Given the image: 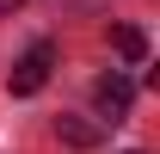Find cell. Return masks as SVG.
I'll return each instance as SVG.
<instances>
[{
  "instance_id": "1",
  "label": "cell",
  "mask_w": 160,
  "mask_h": 154,
  "mask_svg": "<svg viewBox=\"0 0 160 154\" xmlns=\"http://www.w3.org/2000/svg\"><path fill=\"white\" fill-rule=\"evenodd\" d=\"M49 68H56V43H31V49L12 62V74H6V93H12V99H31V93H43Z\"/></svg>"
},
{
  "instance_id": "2",
  "label": "cell",
  "mask_w": 160,
  "mask_h": 154,
  "mask_svg": "<svg viewBox=\"0 0 160 154\" xmlns=\"http://www.w3.org/2000/svg\"><path fill=\"white\" fill-rule=\"evenodd\" d=\"M92 105H99L105 123H123L129 105H136V80H129V74H105L99 86H92Z\"/></svg>"
},
{
  "instance_id": "3",
  "label": "cell",
  "mask_w": 160,
  "mask_h": 154,
  "mask_svg": "<svg viewBox=\"0 0 160 154\" xmlns=\"http://www.w3.org/2000/svg\"><path fill=\"white\" fill-rule=\"evenodd\" d=\"M56 136L68 148H99L105 142V123H86V117H56Z\"/></svg>"
},
{
  "instance_id": "4",
  "label": "cell",
  "mask_w": 160,
  "mask_h": 154,
  "mask_svg": "<svg viewBox=\"0 0 160 154\" xmlns=\"http://www.w3.org/2000/svg\"><path fill=\"white\" fill-rule=\"evenodd\" d=\"M111 49H117L123 62H142L148 56V37H142L136 25H111Z\"/></svg>"
},
{
  "instance_id": "5",
  "label": "cell",
  "mask_w": 160,
  "mask_h": 154,
  "mask_svg": "<svg viewBox=\"0 0 160 154\" xmlns=\"http://www.w3.org/2000/svg\"><path fill=\"white\" fill-rule=\"evenodd\" d=\"M19 6H25V0H0V13H19Z\"/></svg>"
},
{
  "instance_id": "6",
  "label": "cell",
  "mask_w": 160,
  "mask_h": 154,
  "mask_svg": "<svg viewBox=\"0 0 160 154\" xmlns=\"http://www.w3.org/2000/svg\"><path fill=\"white\" fill-rule=\"evenodd\" d=\"M129 154H142V148H129Z\"/></svg>"
}]
</instances>
